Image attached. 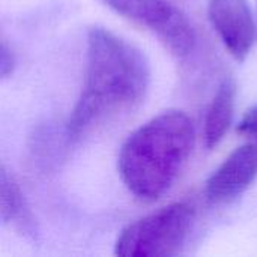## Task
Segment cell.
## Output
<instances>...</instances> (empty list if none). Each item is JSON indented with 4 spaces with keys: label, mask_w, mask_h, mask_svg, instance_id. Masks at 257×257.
<instances>
[{
    "label": "cell",
    "mask_w": 257,
    "mask_h": 257,
    "mask_svg": "<svg viewBox=\"0 0 257 257\" xmlns=\"http://www.w3.org/2000/svg\"><path fill=\"white\" fill-rule=\"evenodd\" d=\"M257 178V145L235 149L208 178L205 193L212 203H229L239 197Z\"/></svg>",
    "instance_id": "6"
},
{
    "label": "cell",
    "mask_w": 257,
    "mask_h": 257,
    "mask_svg": "<svg viewBox=\"0 0 257 257\" xmlns=\"http://www.w3.org/2000/svg\"><path fill=\"white\" fill-rule=\"evenodd\" d=\"M235 98L236 84L230 77H227L220 83L205 116L203 139L208 149H214L215 146H218L230 130L233 122Z\"/></svg>",
    "instance_id": "9"
},
{
    "label": "cell",
    "mask_w": 257,
    "mask_h": 257,
    "mask_svg": "<svg viewBox=\"0 0 257 257\" xmlns=\"http://www.w3.org/2000/svg\"><path fill=\"white\" fill-rule=\"evenodd\" d=\"M151 81L145 54L126 39L92 27L86 42V74L81 93L66 120L77 143L105 119L143 101Z\"/></svg>",
    "instance_id": "1"
},
{
    "label": "cell",
    "mask_w": 257,
    "mask_h": 257,
    "mask_svg": "<svg viewBox=\"0 0 257 257\" xmlns=\"http://www.w3.org/2000/svg\"><path fill=\"white\" fill-rule=\"evenodd\" d=\"M208 15L212 27L233 59L242 62L256 41V23L247 0H209Z\"/></svg>",
    "instance_id": "5"
},
{
    "label": "cell",
    "mask_w": 257,
    "mask_h": 257,
    "mask_svg": "<svg viewBox=\"0 0 257 257\" xmlns=\"http://www.w3.org/2000/svg\"><path fill=\"white\" fill-rule=\"evenodd\" d=\"M196 142L193 119L181 110L152 117L123 142L117 170L123 185L139 200L163 197L188 161Z\"/></svg>",
    "instance_id": "2"
},
{
    "label": "cell",
    "mask_w": 257,
    "mask_h": 257,
    "mask_svg": "<svg viewBox=\"0 0 257 257\" xmlns=\"http://www.w3.org/2000/svg\"><path fill=\"white\" fill-rule=\"evenodd\" d=\"M17 66V60L15 56L12 53V50L0 41V80L9 78Z\"/></svg>",
    "instance_id": "11"
},
{
    "label": "cell",
    "mask_w": 257,
    "mask_h": 257,
    "mask_svg": "<svg viewBox=\"0 0 257 257\" xmlns=\"http://www.w3.org/2000/svg\"><path fill=\"white\" fill-rule=\"evenodd\" d=\"M238 133L257 140V104L248 108L238 123Z\"/></svg>",
    "instance_id": "10"
},
{
    "label": "cell",
    "mask_w": 257,
    "mask_h": 257,
    "mask_svg": "<svg viewBox=\"0 0 257 257\" xmlns=\"http://www.w3.org/2000/svg\"><path fill=\"white\" fill-rule=\"evenodd\" d=\"M119 15L152 30L178 59L187 57L196 45V33L185 14L170 0H101Z\"/></svg>",
    "instance_id": "4"
},
{
    "label": "cell",
    "mask_w": 257,
    "mask_h": 257,
    "mask_svg": "<svg viewBox=\"0 0 257 257\" xmlns=\"http://www.w3.org/2000/svg\"><path fill=\"white\" fill-rule=\"evenodd\" d=\"M194 209L185 202L167 205L128 224L117 236L120 257H172L179 254L193 229Z\"/></svg>",
    "instance_id": "3"
},
{
    "label": "cell",
    "mask_w": 257,
    "mask_h": 257,
    "mask_svg": "<svg viewBox=\"0 0 257 257\" xmlns=\"http://www.w3.org/2000/svg\"><path fill=\"white\" fill-rule=\"evenodd\" d=\"M74 143L66 123H41L29 137L27 151L30 163L38 172L51 173L66 160Z\"/></svg>",
    "instance_id": "7"
},
{
    "label": "cell",
    "mask_w": 257,
    "mask_h": 257,
    "mask_svg": "<svg viewBox=\"0 0 257 257\" xmlns=\"http://www.w3.org/2000/svg\"><path fill=\"white\" fill-rule=\"evenodd\" d=\"M0 226L27 239H35L38 229L33 212L15 176L0 163Z\"/></svg>",
    "instance_id": "8"
}]
</instances>
